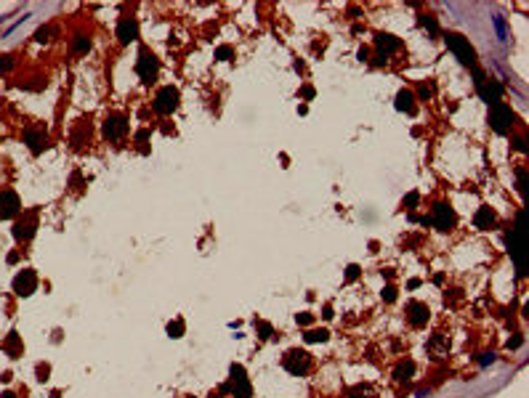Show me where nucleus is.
Returning a JSON list of instances; mask_svg holds the SVG:
<instances>
[{"label": "nucleus", "mask_w": 529, "mask_h": 398, "mask_svg": "<svg viewBox=\"0 0 529 398\" xmlns=\"http://www.w3.org/2000/svg\"><path fill=\"white\" fill-rule=\"evenodd\" d=\"M444 40H447L449 50H452V53L458 56L460 61H463V64H474L476 53H474V48H471L468 37L458 35V32H447V35H444Z\"/></svg>", "instance_id": "nucleus-1"}, {"label": "nucleus", "mask_w": 529, "mask_h": 398, "mask_svg": "<svg viewBox=\"0 0 529 398\" xmlns=\"http://www.w3.org/2000/svg\"><path fill=\"white\" fill-rule=\"evenodd\" d=\"M136 72L138 77L144 80V83H152V80L157 77V72H160V61L154 59V56L149 53L146 48L138 50V64H136Z\"/></svg>", "instance_id": "nucleus-2"}, {"label": "nucleus", "mask_w": 529, "mask_h": 398, "mask_svg": "<svg viewBox=\"0 0 529 398\" xmlns=\"http://www.w3.org/2000/svg\"><path fill=\"white\" fill-rule=\"evenodd\" d=\"M35 289H37V276H35L32 268H24V271H19V274L14 276V292L19 295V298H30Z\"/></svg>", "instance_id": "nucleus-3"}, {"label": "nucleus", "mask_w": 529, "mask_h": 398, "mask_svg": "<svg viewBox=\"0 0 529 398\" xmlns=\"http://www.w3.org/2000/svg\"><path fill=\"white\" fill-rule=\"evenodd\" d=\"M489 122L497 133H508L511 125H513V112L508 109L505 104H495L492 112H489Z\"/></svg>", "instance_id": "nucleus-4"}, {"label": "nucleus", "mask_w": 529, "mask_h": 398, "mask_svg": "<svg viewBox=\"0 0 529 398\" xmlns=\"http://www.w3.org/2000/svg\"><path fill=\"white\" fill-rule=\"evenodd\" d=\"M176 106H178V90L171 88V85H165L154 99V112L157 115H171Z\"/></svg>", "instance_id": "nucleus-5"}, {"label": "nucleus", "mask_w": 529, "mask_h": 398, "mask_svg": "<svg viewBox=\"0 0 529 398\" xmlns=\"http://www.w3.org/2000/svg\"><path fill=\"white\" fill-rule=\"evenodd\" d=\"M35 229H37V215L35 213H27V215H21V218L16 220L14 236L19 239V242H27V239L35 236Z\"/></svg>", "instance_id": "nucleus-6"}, {"label": "nucleus", "mask_w": 529, "mask_h": 398, "mask_svg": "<svg viewBox=\"0 0 529 398\" xmlns=\"http://www.w3.org/2000/svg\"><path fill=\"white\" fill-rule=\"evenodd\" d=\"M455 223H458V218H455V210L449 207V204H436V207H433V226H436L439 231L455 229Z\"/></svg>", "instance_id": "nucleus-7"}, {"label": "nucleus", "mask_w": 529, "mask_h": 398, "mask_svg": "<svg viewBox=\"0 0 529 398\" xmlns=\"http://www.w3.org/2000/svg\"><path fill=\"white\" fill-rule=\"evenodd\" d=\"M229 388L234 390V398H250V382H247L245 369L239 364L232 366V382H229Z\"/></svg>", "instance_id": "nucleus-8"}, {"label": "nucleus", "mask_w": 529, "mask_h": 398, "mask_svg": "<svg viewBox=\"0 0 529 398\" xmlns=\"http://www.w3.org/2000/svg\"><path fill=\"white\" fill-rule=\"evenodd\" d=\"M21 210V202L14 191H0V218L8 220V218H16Z\"/></svg>", "instance_id": "nucleus-9"}, {"label": "nucleus", "mask_w": 529, "mask_h": 398, "mask_svg": "<svg viewBox=\"0 0 529 398\" xmlns=\"http://www.w3.org/2000/svg\"><path fill=\"white\" fill-rule=\"evenodd\" d=\"M128 130V119L122 117V115H112V117H106V122H104V135L106 138H120L122 133Z\"/></svg>", "instance_id": "nucleus-10"}, {"label": "nucleus", "mask_w": 529, "mask_h": 398, "mask_svg": "<svg viewBox=\"0 0 529 398\" xmlns=\"http://www.w3.org/2000/svg\"><path fill=\"white\" fill-rule=\"evenodd\" d=\"M24 141L30 144V149L35 151V154H40V151L48 146V144H46V141H48L46 133H43V130H35V128H27V130H24Z\"/></svg>", "instance_id": "nucleus-11"}, {"label": "nucleus", "mask_w": 529, "mask_h": 398, "mask_svg": "<svg viewBox=\"0 0 529 398\" xmlns=\"http://www.w3.org/2000/svg\"><path fill=\"white\" fill-rule=\"evenodd\" d=\"M306 364H308V358H306L303 350H290L288 358H285V366H288V372H292V374H301L303 369H306Z\"/></svg>", "instance_id": "nucleus-12"}, {"label": "nucleus", "mask_w": 529, "mask_h": 398, "mask_svg": "<svg viewBox=\"0 0 529 398\" xmlns=\"http://www.w3.org/2000/svg\"><path fill=\"white\" fill-rule=\"evenodd\" d=\"M479 93L484 96V101H492V104H500V99H503V85L500 83H492V80H484V83L479 85Z\"/></svg>", "instance_id": "nucleus-13"}, {"label": "nucleus", "mask_w": 529, "mask_h": 398, "mask_svg": "<svg viewBox=\"0 0 529 398\" xmlns=\"http://www.w3.org/2000/svg\"><path fill=\"white\" fill-rule=\"evenodd\" d=\"M410 324H412V327H423L426 321H428V305L426 303H410Z\"/></svg>", "instance_id": "nucleus-14"}, {"label": "nucleus", "mask_w": 529, "mask_h": 398, "mask_svg": "<svg viewBox=\"0 0 529 398\" xmlns=\"http://www.w3.org/2000/svg\"><path fill=\"white\" fill-rule=\"evenodd\" d=\"M117 37L122 40V43H131V40L138 37V24L136 19H122L120 24H117Z\"/></svg>", "instance_id": "nucleus-15"}, {"label": "nucleus", "mask_w": 529, "mask_h": 398, "mask_svg": "<svg viewBox=\"0 0 529 398\" xmlns=\"http://www.w3.org/2000/svg\"><path fill=\"white\" fill-rule=\"evenodd\" d=\"M3 350L8 353L11 358H16V356H21V350H24V345H21V337H19V332H11L8 334V340L3 343Z\"/></svg>", "instance_id": "nucleus-16"}, {"label": "nucleus", "mask_w": 529, "mask_h": 398, "mask_svg": "<svg viewBox=\"0 0 529 398\" xmlns=\"http://www.w3.org/2000/svg\"><path fill=\"white\" fill-rule=\"evenodd\" d=\"M495 223V213L489 207H479V213H476V218H474V226L476 229H489V226Z\"/></svg>", "instance_id": "nucleus-17"}, {"label": "nucleus", "mask_w": 529, "mask_h": 398, "mask_svg": "<svg viewBox=\"0 0 529 398\" xmlns=\"http://www.w3.org/2000/svg\"><path fill=\"white\" fill-rule=\"evenodd\" d=\"M412 93H410V90H399L396 93V109L399 112H412L415 106H412Z\"/></svg>", "instance_id": "nucleus-18"}, {"label": "nucleus", "mask_w": 529, "mask_h": 398, "mask_svg": "<svg viewBox=\"0 0 529 398\" xmlns=\"http://www.w3.org/2000/svg\"><path fill=\"white\" fill-rule=\"evenodd\" d=\"M378 48H380V53H383V56H388L391 50L399 48V40L391 37V35H378Z\"/></svg>", "instance_id": "nucleus-19"}, {"label": "nucleus", "mask_w": 529, "mask_h": 398, "mask_svg": "<svg viewBox=\"0 0 529 398\" xmlns=\"http://www.w3.org/2000/svg\"><path fill=\"white\" fill-rule=\"evenodd\" d=\"M412 374H415V364H412V361H410V358H407V361H402V364H399V366H396V372H393V377H396L399 382H402V380H410V377H412Z\"/></svg>", "instance_id": "nucleus-20"}, {"label": "nucleus", "mask_w": 529, "mask_h": 398, "mask_svg": "<svg viewBox=\"0 0 529 398\" xmlns=\"http://www.w3.org/2000/svg\"><path fill=\"white\" fill-rule=\"evenodd\" d=\"M168 334H171V337H181L184 334V321L181 318H176V321L168 324Z\"/></svg>", "instance_id": "nucleus-21"}, {"label": "nucleus", "mask_w": 529, "mask_h": 398, "mask_svg": "<svg viewBox=\"0 0 529 398\" xmlns=\"http://www.w3.org/2000/svg\"><path fill=\"white\" fill-rule=\"evenodd\" d=\"M88 48H91V40H88L85 35H77L75 37V53H85Z\"/></svg>", "instance_id": "nucleus-22"}, {"label": "nucleus", "mask_w": 529, "mask_h": 398, "mask_svg": "<svg viewBox=\"0 0 529 398\" xmlns=\"http://www.w3.org/2000/svg\"><path fill=\"white\" fill-rule=\"evenodd\" d=\"M306 340L308 343H324V340H327V332H324V329H311V332L306 334Z\"/></svg>", "instance_id": "nucleus-23"}, {"label": "nucleus", "mask_w": 529, "mask_h": 398, "mask_svg": "<svg viewBox=\"0 0 529 398\" xmlns=\"http://www.w3.org/2000/svg\"><path fill=\"white\" fill-rule=\"evenodd\" d=\"M14 69V56H0V72H11Z\"/></svg>", "instance_id": "nucleus-24"}, {"label": "nucleus", "mask_w": 529, "mask_h": 398, "mask_svg": "<svg viewBox=\"0 0 529 398\" xmlns=\"http://www.w3.org/2000/svg\"><path fill=\"white\" fill-rule=\"evenodd\" d=\"M402 204H404V207H407V210H412L415 204H418V191H412V194H407V197H404V202H402Z\"/></svg>", "instance_id": "nucleus-25"}, {"label": "nucleus", "mask_w": 529, "mask_h": 398, "mask_svg": "<svg viewBox=\"0 0 529 398\" xmlns=\"http://www.w3.org/2000/svg\"><path fill=\"white\" fill-rule=\"evenodd\" d=\"M48 35H51V30H48V27H40V30L35 32V40H37V43H46V40H48Z\"/></svg>", "instance_id": "nucleus-26"}, {"label": "nucleus", "mask_w": 529, "mask_h": 398, "mask_svg": "<svg viewBox=\"0 0 529 398\" xmlns=\"http://www.w3.org/2000/svg\"><path fill=\"white\" fill-rule=\"evenodd\" d=\"M216 56H218V59H223V61H226L229 56H232V48H229V45H221V48L216 50Z\"/></svg>", "instance_id": "nucleus-27"}, {"label": "nucleus", "mask_w": 529, "mask_h": 398, "mask_svg": "<svg viewBox=\"0 0 529 398\" xmlns=\"http://www.w3.org/2000/svg\"><path fill=\"white\" fill-rule=\"evenodd\" d=\"M136 141H138V144L144 146L146 141H149V130H146V128H144V130H138V133H136Z\"/></svg>", "instance_id": "nucleus-28"}, {"label": "nucleus", "mask_w": 529, "mask_h": 398, "mask_svg": "<svg viewBox=\"0 0 529 398\" xmlns=\"http://www.w3.org/2000/svg\"><path fill=\"white\" fill-rule=\"evenodd\" d=\"M383 298L388 300V303H393V298H396V289H393V287H386V289H383Z\"/></svg>", "instance_id": "nucleus-29"}, {"label": "nucleus", "mask_w": 529, "mask_h": 398, "mask_svg": "<svg viewBox=\"0 0 529 398\" xmlns=\"http://www.w3.org/2000/svg\"><path fill=\"white\" fill-rule=\"evenodd\" d=\"M423 24H426V27H428V30H431V32H439V27H436V21H433V19H431V16H423Z\"/></svg>", "instance_id": "nucleus-30"}, {"label": "nucleus", "mask_w": 529, "mask_h": 398, "mask_svg": "<svg viewBox=\"0 0 529 398\" xmlns=\"http://www.w3.org/2000/svg\"><path fill=\"white\" fill-rule=\"evenodd\" d=\"M418 93H420V99H431V93H433V90H431V85H420V90H418Z\"/></svg>", "instance_id": "nucleus-31"}, {"label": "nucleus", "mask_w": 529, "mask_h": 398, "mask_svg": "<svg viewBox=\"0 0 529 398\" xmlns=\"http://www.w3.org/2000/svg\"><path fill=\"white\" fill-rule=\"evenodd\" d=\"M295 321L306 327V324H311V316H308V314H301V316H295Z\"/></svg>", "instance_id": "nucleus-32"}, {"label": "nucleus", "mask_w": 529, "mask_h": 398, "mask_svg": "<svg viewBox=\"0 0 529 398\" xmlns=\"http://www.w3.org/2000/svg\"><path fill=\"white\" fill-rule=\"evenodd\" d=\"M269 334H272V327H269V324H261V337H269Z\"/></svg>", "instance_id": "nucleus-33"}, {"label": "nucleus", "mask_w": 529, "mask_h": 398, "mask_svg": "<svg viewBox=\"0 0 529 398\" xmlns=\"http://www.w3.org/2000/svg\"><path fill=\"white\" fill-rule=\"evenodd\" d=\"M357 274H359L357 265H348V274H346V276H348V279H357Z\"/></svg>", "instance_id": "nucleus-34"}, {"label": "nucleus", "mask_w": 529, "mask_h": 398, "mask_svg": "<svg viewBox=\"0 0 529 398\" xmlns=\"http://www.w3.org/2000/svg\"><path fill=\"white\" fill-rule=\"evenodd\" d=\"M479 361H481V364H492V361H495V356H492V353H484Z\"/></svg>", "instance_id": "nucleus-35"}, {"label": "nucleus", "mask_w": 529, "mask_h": 398, "mask_svg": "<svg viewBox=\"0 0 529 398\" xmlns=\"http://www.w3.org/2000/svg\"><path fill=\"white\" fill-rule=\"evenodd\" d=\"M46 374H48V366H37V377L46 380Z\"/></svg>", "instance_id": "nucleus-36"}, {"label": "nucleus", "mask_w": 529, "mask_h": 398, "mask_svg": "<svg viewBox=\"0 0 529 398\" xmlns=\"http://www.w3.org/2000/svg\"><path fill=\"white\" fill-rule=\"evenodd\" d=\"M519 345H521V337H513V340L508 343V348H519Z\"/></svg>", "instance_id": "nucleus-37"}, {"label": "nucleus", "mask_w": 529, "mask_h": 398, "mask_svg": "<svg viewBox=\"0 0 529 398\" xmlns=\"http://www.w3.org/2000/svg\"><path fill=\"white\" fill-rule=\"evenodd\" d=\"M3 398H16V396H14V393H5V396H3Z\"/></svg>", "instance_id": "nucleus-38"}, {"label": "nucleus", "mask_w": 529, "mask_h": 398, "mask_svg": "<svg viewBox=\"0 0 529 398\" xmlns=\"http://www.w3.org/2000/svg\"><path fill=\"white\" fill-rule=\"evenodd\" d=\"M210 398H221V396H210Z\"/></svg>", "instance_id": "nucleus-39"}]
</instances>
